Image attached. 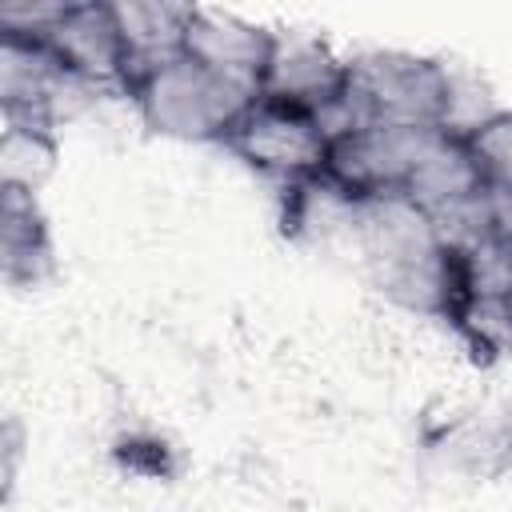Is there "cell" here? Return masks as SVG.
<instances>
[{"label":"cell","mask_w":512,"mask_h":512,"mask_svg":"<svg viewBox=\"0 0 512 512\" xmlns=\"http://www.w3.org/2000/svg\"><path fill=\"white\" fill-rule=\"evenodd\" d=\"M112 456H116L128 472H136V476H168V472H172V468H168L172 448H168L160 436H152V432L120 436L116 448H112Z\"/></svg>","instance_id":"obj_12"},{"label":"cell","mask_w":512,"mask_h":512,"mask_svg":"<svg viewBox=\"0 0 512 512\" xmlns=\"http://www.w3.org/2000/svg\"><path fill=\"white\" fill-rule=\"evenodd\" d=\"M460 132L476 160L484 192H512V112L492 108L488 116H480Z\"/></svg>","instance_id":"obj_11"},{"label":"cell","mask_w":512,"mask_h":512,"mask_svg":"<svg viewBox=\"0 0 512 512\" xmlns=\"http://www.w3.org/2000/svg\"><path fill=\"white\" fill-rule=\"evenodd\" d=\"M268 100L292 104L300 112H312L328 120L332 128L344 124L348 108V60L332 52L328 40L308 32H276L260 92Z\"/></svg>","instance_id":"obj_5"},{"label":"cell","mask_w":512,"mask_h":512,"mask_svg":"<svg viewBox=\"0 0 512 512\" xmlns=\"http://www.w3.org/2000/svg\"><path fill=\"white\" fill-rule=\"evenodd\" d=\"M40 44L52 52V60L80 80L84 88H128L132 56L120 36V24L112 16V0H72L60 4L56 20L40 36Z\"/></svg>","instance_id":"obj_6"},{"label":"cell","mask_w":512,"mask_h":512,"mask_svg":"<svg viewBox=\"0 0 512 512\" xmlns=\"http://www.w3.org/2000/svg\"><path fill=\"white\" fill-rule=\"evenodd\" d=\"M196 4H168V0H112V16L120 24V36L132 56V72L180 56L184 32ZM132 80V76H128Z\"/></svg>","instance_id":"obj_9"},{"label":"cell","mask_w":512,"mask_h":512,"mask_svg":"<svg viewBox=\"0 0 512 512\" xmlns=\"http://www.w3.org/2000/svg\"><path fill=\"white\" fill-rule=\"evenodd\" d=\"M424 132H432V128H424ZM424 132L384 128V124H340V128H332L328 156H324V168L316 180L324 188H332L348 208L404 196Z\"/></svg>","instance_id":"obj_4"},{"label":"cell","mask_w":512,"mask_h":512,"mask_svg":"<svg viewBox=\"0 0 512 512\" xmlns=\"http://www.w3.org/2000/svg\"><path fill=\"white\" fill-rule=\"evenodd\" d=\"M20 440H24V432H20V420H8V424H4V492H12V484H16Z\"/></svg>","instance_id":"obj_14"},{"label":"cell","mask_w":512,"mask_h":512,"mask_svg":"<svg viewBox=\"0 0 512 512\" xmlns=\"http://www.w3.org/2000/svg\"><path fill=\"white\" fill-rule=\"evenodd\" d=\"M476 232H488L512 244V192H484L476 212Z\"/></svg>","instance_id":"obj_13"},{"label":"cell","mask_w":512,"mask_h":512,"mask_svg":"<svg viewBox=\"0 0 512 512\" xmlns=\"http://www.w3.org/2000/svg\"><path fill=\"white\" fill-rule=\"evenodd\" d=\"M60 164V136L44 124H12L0 132V188L40 192Z\"/></svg>","instance_id":"obj_10"},{"label":"cell","mask_w":512,"mask_h":512,"mask_svg":"<svg viewBox=\"0 0 512 512\" xmlns=\"http://www.w3.org/2000/svg\"><path fill=\"white\" fill-rule=\"evenodd\" d=\"M276 32L264 24H252L236 12H220V8H192L188 32H184V56H192L196 64L212 68L216 76L244 84L252 92H260L268 56H272Z\"/></svg>","instance_id":"obj_7"},{"label":"cell","mask_w":512,"mask_h":512,"mask_svg":"<svg viewBox=\"0 0 512 512\" xmlns=\"http://www.w3.org/2000/svg\"><path fill=\"white\" fill-rule=\"evenodd\" d=\"M56 272L48 216L32 192L0 188V276L8 288H40Z\"/></svg>","instance_id":"obj_8"},{"label":"cell","mask_w":512,"mask_h":512,"mask_svg":"<svg viewBox=\"0 0 512 512\" xmlns=\"http://www.w3.org/2000/svg\"><path fill=\"white\" fill-rule=\"evenodd\" d=\"M328 140H332L328 120L300 112L292 104L256 96L248 104V112L236 120L224 148L236 160H244L252 172L276 180L280 188H296V184L320 176L324 156H328Z\"/></svg>","instance_id":"obj_3"},{"label":"cell","mask_w":512,"mask_h":512,"mask_svg":"<svg viewBox=\"0 0 512 512\" xmlns=\"http://www.w3.org/2000/svg\"><path fill=\"white\" fill-rule=\"evenodd\" d=\"M124 96L140 112L144 128L184 144H220L232 136L236 120L256 100L252 88L216 76L192 56H168L132 72Z\"/></svg>","instance_id":"obj_2"},{"label":"cell","mask_w":512,"mask_h":512,"mask_svg":"<svg viewBox=\"0 0 512 512\" xmlns=\"http://www.w3.org/2000/svg\"><path fill=\"white\" fill-rule=\"evenodd\" d=\"M344 124L384 128H460L456 72L436 56L400 48H376L348 60V108Z\"/></svg>","instance_id":"obj_1"}]
</instances>
